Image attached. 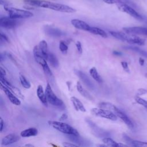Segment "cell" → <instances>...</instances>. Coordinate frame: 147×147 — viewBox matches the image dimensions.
<instances>
[{
    "mask_svg": "<svg viewBox=\"0 0 147 147\" xmlns=\"http://www.w3.org/2000/svg\"><path fill=\"white\" fill-rule=\"evenodd\" d=\"M38 134V130L36 127H29L20 133V135L22 137H29L31 136H36Z\"/></svg>",
    "mask_w": 147,
    "mask_h": 147,
    "instance_id": "23",
    "label": "cell"
},
{
    "mask_svg": "<svg viewBox=\"0 0 147 147\" xmlns=\"http://www.w3.org/2000/svg\"><path fill=\"white\" fill-rule=\"evenodd\" d=\"M102 141L104 144H106L107 146H113V147H120V146H126V145L122 144L121 143H118L112 138L109 137H104L102 139Z\"/></svg>",
    "mask_w": 147,
    "mask_h": 147,
    "instance_id": "25",
    "label": "cell"
},
{
    "mask_svg": "<svg viewBox=\"0 0 147 147\" xmlns=\"http://www.w3.org/2000/svg\"><path fill=\"white\" fill-rule=\"evenodd\" d=\"M90 74L91 76V77L97 82L98 83H101L102 82V79L100 77V76L99 75V74H98L97 69H96L95 67H92L90 69Z\"/></svg>",
    "mask_w": 147,
    "mask_h": 147,
    "instance_id": "29",
    "label": "cell"
},
{
    "mask_svg": "<svg viewBox=\"0 0 147 147\" xmlns=\"http://www.w3.org/2000/svg\"><path fill=\"white\" fill-rule=\"evenodd\" d=\"M19 140L20 137L17 135L15 134H9L2 138L1 144L2 145H9L16 142Z\"/></svg>",
    "mask_w": 147,
    "mask_h": 147,
    "instance_id": "19",
    "label": "cell"
},
{
    "mask_svg": "<svg viewBox=\"0 0 147 147\" xmlns=\"http://www.w3.org/2000/svg\"><path fill=\"white\" fill-rule=\"evenodd\" d=\"M144 60H142V59H140V64H141V65H142V62H144Z\"/></svg>",
    "mask_w": 147,
    "mask_h": 147,
    "instance_id": "45",
    "label": "cell"
},
{
    "mask_svg": "<svg viewBox=\"0 0 147 147\" xmlns=\"http://www.w3.org/2000/svg\"><path fill=\"white\" fill-rule=\"evenodd\" d=\"M51 65L54 68H57L59 65V61L56 56L52 53H49L48 59Z\"/></svg>",
    "mask_w": 147,
    "mask_h": 147,
    "instance_id": "27",
    "label": "cell"
},
{
    "mask_svg": "<svg viewBox=\"0 0 147 147\" xmlns=\"http://www.w3.org/2000/svg\"><path fill=\"white\" fill-rule=\"evenodd\" d=\"M86 121L87 123H88V126L91 127V130H92V132L94 133L93 134L95 136H96L98 137H105V136L109 135L108 132L104 130L102 128H100L99 127H98L95 123H94L91 120L87 119Z\"/></svg>",
    "mask_w": 147,
    "mask_h": 147,
    "instance_id": "11",
    "label": "cell"
},
{
    "mask_svg": "<svg viewBox=\"0 0 147 147\" xmlns=\"http://www.w3.org/2000/svg\"><path fill=\"white\" fill-rule=\"evenodd\" d=\"M89 32L91 33H92L94 34H95V35H98V36H101L104 38H106L107 37V33L103 29H101L97 27L91 26Z\"/></svg>",
    "mask_w": 147,
    "mask_h": 147,
    "instance_id": "26",
    "label": "cell"
},
{
    "mask_svg": "<svg viewBox=\"0 0 147 147\" xmlns=\"http://www.w3.org/2000/svg\"><path fill=\"white\" fill-rule=\"evenodd\" d=\"M3 7L8 13L9 16L12 18H28L33 16V14L28 10L15 8L10 5L4 6Z\"/></svg>",
    "mask_w": 147,
    "mask_h": 147,
    "instance_id": "5",
    "label": "cell"
},
{
    "mask_svg": "<svg viewBox=\"0 0 147 147\" xmlns=\"http://www.w3.org/2000/svg\"><path fill=\"white\" fill-rule=\"evenodd\" d=\"M68 49V48L66 43L64 41H60L59 42V49L61 51V52L63 54L65 55L67 53Z\"/></svg>",
    "mask_w": 147,
    "mask_h": 147,
    "instance_id": "32",
    "label": "cell"
},
{
    "mask_svg": "<svg viewBox=\"0 0 147 147\" xmlns=\"http://www.w3.org/2000/svg\"><path fill=\"white\" fill-rule=\"evenodd\" d=\"M121 65H122V68H123V69H124L125 71L129 72V67H128L127 63L126 61H122V62L121 63Z\"/></svg>",
    "mask_w": 147,
    "mask_h": 147,
    "instance_id": "36",
    "label": "cell"
},
{
    "mask_svg": "<svg viewBox=\"0 0 147 147\" xmlns=\"http://www.w3.org/2000/svg\"><path fill=\"white\" fill-rule=\"evenodd\" d=\"M125 49H129V50H131L133 51H134L141 55H142L143 56L147 58V52L145 51H144L141 49H140L137 47H131V46H129V47H125Z\"/></svg>",
    "mask_w": 147,
    "mask_h": 147,
    "instance_id": "30",
    "label": "cell"
},
{
    "mask_svg": "<svg viewBox=\"0 0 147 147\" xmlns=\"http://www.w3.org/2000/svg\"><path fill=\"white\" fill-rule=\"evenodd\" d=\"M110 33L114 38L123 41H126L129 44H136L138 45H143L145 44L144 39L136 36L133 34H129L115 31H110Z\"/></svg>",
    "mask_w": 147,
    "mask_h": 147,
    "instance_id": "2",
    "label": "cell"
},
{
    "mask_svg": "<svg viewBox=\"0 0 147 147\" xmlns=\"http://www.w3.org/2000/svg\"><path fill=\"white\" fill-rule=\"evenodd\" d=\"M37 95L41 101V102L46 107L48 106V100L46 96L45 92H44L42 86L41 85H38L37 88Z\"/></svg>",
    "mask_w": 147,
    "mask_h": 147,
    "instance_id": "20",
    "label": "cell"
},
{
    "mask_svg": "<svg viewBox=\"0 0 147 147\" xmlns=\"http://www.w3.org/2000/svg\"><path fill=\"white\" fill-rule=\"evenodd\" d=\"M123 138L124 141L129 145L133 146H138V147H147V142H143L141 141L138 140H134L131 139L130 137H129L126 134H122Z\"/></svg>",
    "mask_w": 147,
    "mask_h": 147,
    "instance_id": "17",
    "label": "cell"
},
{
    "mask_svg": "<svg viewBox=\"0 0 147 147\" xmlns=\"http://www.w3.org/2000/svg\"><path fill=\"white\" fill-rule=\"evenodd\" d=\"M118 9L125 13H127V14L130 15V16L133 17L136 20H142L143 17L141 14H140L136 10H135L133 8L129 6L128 5L123 3V2H121L117 4Z\"/></svg>",
    "mask_w": 147,
    "mask_h": 147,
    "instance_id": "9",
    "label": "cell"
},
{
    "mask_svg": "<svg viewBox=\"0 0 147 147\" xmlns=\"http://www.w3.org/2000/svg\"><path fill=\"white\" fill-rule=\"evenodd\" d=\"M146 76H147V75H146Z\"/></svg>",
    "mask_w": 147,
    "mask_h": 147,
    "instance_id": "46",
    "label": "cell"
},
{
    "mask_svg": "<svg viewBox=\"0 0 147 147\" xmlns=\"http://www.w3.org/2000/svg\"><path fill=\"white\" fill-rule=\"evenodd\" d=\"M76 49H77L78 52L80 54H82V52H83V49H82L81 42H80V41H78L76 42Z\"/></svg>",
    "mask_w": 147,
    "mask_h": 147,
    "instance_id": "35",
    "label": "cell"
},
{
    "mask_svg": "<svg viewBox=\"0 0 147 147\" xmlns=\"http://www.w3.org/2000/svg\"><path fill=\"white\" fill-rule=\"evenodd\" d=\"M69 139L74 142L77 144L78 145H84V144H87L83 138L80 137V136H75V135H69Z\"/></svg>",
    "mask_w": 147,
    "mask_h": 147,
    "instance_id": "28",
    "label": "cell"
},
{
    "mask_svg": "<svg viewBox=\"0 0 147 147\" xmlns=\"http://www.w3.org/2000/svg\"><path fill=\"white\" fill-rule=\"evenodd\" d=\"M91 113L95 116L108 119L111 121H116L117 116L111 111L102 108H92Z\"/></svg>",
    "mask_w": 147,
    "mask_h": 147,
    "instance_id": "7",
    "label": "cell"
},
{
    "mask_svg": "<svg viewBox=\"0 0 147 147\" xmlns=\"http://www.w3.org/2000/svg\"><path fill=\"white\" fill-rule=\"evenodd\" d=\"M1 83H2L3 85H5L7 88H9L13 93L15 94L17 96H19L21 99H24V95L21 94L20 90L17 87L12 86L8 81H7L3 76H0Z\"/></svg>",
    "mask_w": 147,
    "mask_h": 147,
    "instance_id": "14",
    "label": "cell"
},
{
    "mask_svg": "<svg viewBox=\"0 0 147 147\" xmlns=\"http://www.w3.org/2000/svg\"><path fill=\"white\" fill-rule=\"evenodd\" d=\"M109 110H112V111L117 116V117L119 118L129 128L133 129L134 127V124L131 119L127 117L126 114H125L123 111L119 110L115 105L110 103Z\"/></svg>",
    "mask_w": 147,
    "mask_h": 147,
    "instance_id": "8",
    "label": "cell"
},
{
    "mask_svg": "<svg viewBox=\"0 0 147 147\" xmlns=\"http://www.w3.org/2000/svg\"><path fill=\"white\" fill-rule=\"evenodd\" d=\"M19 78H20V81L21 82V84L23 86V87H24L26 89H29L30 88V86H31L30 83L28 80H27L26 78L23 75L20 74Z\"/></svg>",
    "mask_w": 147,
    "mask_h": 147,
    "instance_id": "31",
    "label": "cell"
},
{
    "mask_svg": "<svg viewBox=\"0 0 147 147\" xmlns=\"http://www.w3.org/2000/svg\"><path fill=\"white\" fill-rule=\"evenodd\" d=\"M97 146H105V147H106V146H107V145L106 144H105V145L100 144V145H97Z\"/></svg>",
    "mask_w": 147,
    "mask_h": 147,
    "instance_id": "44",
    "label": "cell"
},
{
    "mask_svg": "<svg viewBox=\"0 0 147 147\" xmlns=\"http://www.w3.org/2000/svg\"><path fill=\"white\" fill-rule=\"evenodd\" d=\"M0 71H1V76H5V75H6V71L2 67H0Z\"/></svg>",
    "mask_w": 147,
    "mask_h": 147,
    "instance_id": "41",
    "label": "cell"
},
{
    "mask_svg": "<svg viewBox=\"0 0 147 147\" xmlns=\"http://www.w3.org/2000/svg\"><path fill=\"white\" fill-rule=\"evenodd\" d=\"M18 24L16 19L9 17H1L0 18V25L5 29L14 28Z\"/></svg>",
    "mask_w": 147,
    "mask_h": 147,
    "instance_id": "10",
    "label": "cell"
},
{
    "mask_svg": "<svg viewBox=\"0 0 147 147\" xmlns=\"http://www.w3.org/2000/svg\"><path fill=\"white\" fill-rule=\"evenodd\" d=\"M63 145L64 146H66V147H72V146H78L77 144H72V143H71V142H63Z\"/></svg>",
    "mask_w": 147,
    "mask_h": 147,
    "instance_id": "37",
    "label": "cell"
},
{
    "mask_svg": "<svg viewBox=\"0 0 147 147\" xmlns=\"http://www.w3.org/2000/svg\"><path fill=\"white\" fill-rule=\"evenodd\" d=\"M1 42H2V41L9 42L8 37L5 34H3L2 32L1 33Z\"/></svg>",
    "mask_w": 147,
    "mask_h": 147,
    "instance_id": "38",
    "label": "cell"
},
{
    "mask_svg": "<svg viewBox=\"0 0 147 147\" xmlns=\"http://www.w3.org/2000/svg\"><path fill=\"white\" fill-rule=\"evenodd\" d=\"M45 92L46 94L47 100L50 104L59 107H64L65 105H64L63 100L59 99L55 94L49 83H48L47 84Z\"/></svg>",
    "mask_w": 147,
    "mask_h": 147,
    "instance_id": "6",
    "label": "cell"
},
{
    "mask_svg": "<svg viewBox=\"0 0 147 147\" xmlns=\"http://www.w3.org/2000/svg\"><path fill=\"white\" fill-rule=\"evenodd\" d=\"M24 2L29 5L51 9L55 11L72 13L76 11V10L68 5L58 3L52 2H49L44 0H25Z\"/></svg>",
    "mask_w": 147,
    "mask_h": 147,
    "instance_id": "1",
    "label": "cell"
},
{
    "mask_svg": "<svg viewBox=\"0 0 147 147\" xmlns=\"http://www.w3.org/2000/svg\"><path fill=\"white\" fill-rule=\"evenodd\" d=\"M75 74L81 79V80L86 84L88 88L92 89L94 88V84H93L92 82L90 79V78L85 74L84 72H82L81 71L75 69Z\"/></svg>",
    "mask_w": 147,
    "mask_h": 147,
    "instance_id": "16",
    "label": "cell"
},
{
    "mask_svg": "<svg viewBox=\"0 0 147 147\" xmlns=\"http://www.w3.org/2000/svg\"><path fill=\"white\" fill-rule=\"evenodd\" d=\"M76 89L78 90V91L85 98L90 100H93L94 98L92 96V95L88 92L83 87L82 85L81 84V83L79 82H77L76 83Z\"/></svg>",
    "mask_w": 147,
    "mask_h": 147,
    "instance_id": "22",
    "label": "cell"
},
{
    "mask_svg": "<svg viewBox=\"0 0 147 147\" xmlns=\"http://www.w3.org/2000/svg\"><path fill=\"white\" fill-rule=\"evenodd\" d=\"M38 48L42 55V56H44V57L47 60L48 59V55H49V52H48V44L47 42H46V41L45 40H41L38 44Z\"/></svg>",
    "mask_w": 147,
    "mask_h": 147,
    "instance_id": "24",
    "label": "cell"
},
{
    "mask_svg": "<svg viewBox=\"0 0 147 147\" xmlns=\"http://www.w3.org/2000/svg\"><path fill=\"white\" fill-rule=\"evenodd\" d=\"M25 146H28V147H32V146H34V145H32V144H26V145H25Z\"/></svg>",
    "mask_w": 147,
    "mask_h": 147,
    "instance_id": "43",
    "label": "cell"
},
{
    "mask_svg": "<svg viewBox=\"0 0 147 147\" xmlns=\"http://www.w3.org/2000/svg\"><path fill=\"white\" fill-rule=\"evenodd\" d=\"M123 30L129 34H140L147 36V28L133 26V27H125L123 28Z\"/></svg>",
    "mask_w": 147,
    "mask_h": 147,
    "instance_id": "12",
    "label": "cell"
},
{
    "mask_svg": "<svg viewBox=\"0 0 147 147\" xmlns=\"http://www.w3.org/2000/svg\"><path fill=\"white\" fill-rule=\"evenodd\" d=\"M44 31L45 33H47L49 36L52 37H60L62 36H64L65 34L64 32L61 31L60 29L52 27L50 26H46L44 28Z\"/></svg>",
    "mask_w": 147,
    "mask_h": 147,
    "instance_id": "18",
    "label": "cell"
},
{
    "mask_svg": "<svg viewBox=\"0 0 147 147\" xmlns=\"http://www.w3.org/2000/svg\"><path fill=\"white\" fill-rule=\"evenodd\" d=\"M71 23L75 28L80 30L89 32L91 28V26L87 23L80 20L73 19L71 21Z\"/></svg>",
    "mask_w": 147,
    "mask_h": 147,
    "instance_id": "15",
    "label": "cell"
},
{
    "mask_svg": "<svg viewBox=\"0 0 147 147\" xmlns=\"http://www.w3.org/2000/svg\"><path fill=\"white\" fill-rule=\"evenodd\" d=\"M105 3L108 4H117L121 2H123L122 0H103Z\"/></svg>",
    "mask_w": 147,
    "mask_h": 147,
    "instance_id": "34",
    "label": "cell"
},
{
    "mask_svg": "<svg viewBox=\"0 0 147 147\" xmlns=\"http://www.w3.org/2000/svg\"><path fill=\"white\" fill-rule=\"evenodd\" d=\"M71 101L76 111H80L81 112H86V110L83 105V103L80 101L79 99H78L75 96L71 97Z\"/></svg>",
    "mask_w": 147,
    "mask_h": 147,
    "instance_id": "21",
    "label": "cell"
},
{
    "mask_svg": "<svg viewBox=\"0 0 147 147\" xmlns=\"http://www.w3.org/2000/svg\"><path fill=\"white\" fill-rule=\"evenodd\" d=\"M33 52L34 58L36 61L42 67L43 71H44V73L45 74V75L49 78H52L53 77L52 72L47 63V61H46L47 60L42 56V55L38 48V46L36 45L34 47Z\"/></svg>",
    "mask_w": 147,
    "mask_h": 147,
    "instance_id": "4",
    "label": "cell"
},
{
    "mask_svg": "<svg viewBox=\"0 0 147 147\" xmlns=\"http://www.w3.org/2000/svg\"><path fill=\"white\" fill-rule=\"evenodd\" d=\"M135 100L137 103L142 105L147 110V100H146L139 96L135 97Z\"/></svg>",
    "mask_w": 147,
    "mask_h": 147,
    "instance_id": "33",
    "label": "cell"
},
{
    "mask_svg": "<svg viewBox=\"0 0 147 147\" xmlns=\"http://www.w3.org/2000/svg\"><path fill=\"white\" fill-rule=\"evenodd\" d=\"M0 125H1V127H0V131L2 132L3 129V125H4V122L2 119V118H0Z\"/></svg>",
    "mask_w": 147,
    "mask_h": 147,
    "instance_id": "40",
    "label": "cell"
},
{
    "mask_svg": "<svg viewBox=\"0 0 147 147\" xmlns=\"http://www.w3.org/2000/svg\"><path fill=\"white\" fill-rule=\"evenodd\" d=\"M48 123L50 126L63 133L68 135H79V132L77 131L76 129L66 123L55 121H49L48 122Z\"/></svg>",
    "mask_w": 147,
    "mask_h": 147,
    "instance_id": "3",
    "label": "cell"
},
{
    "mask_svg": "<svg viewBox=\"0 0 147 147\" xmlns=\"http://www.w3.org/2000/svg\"><path fill=\"white\" fill-rule=\"evenodd\" d=\"M1 90H2L4 91V92L7 96L9 100L13 104H14L16 106H20L21 105V101L19 100V99L17 97H16L9 88H7L2 83H1Z\"/></svg>",
    "mask_w": 147,
    "mask_h": 147,
    "instance_id": "13",
    "label": "cell"
},
{
    "mask_svg": "<svg viewBox=\"0 0 147 147\" xmlns=\"http://www.w3.org/2000/svg\"><path fill=\"white\" fill-rule=\"evenodd\" d=\"M67 118H68V115H67V114L64 113V114H63L61 115V117L59 118V119H60V121H62V120H65V119H67Z\"/></svg>",
    "mask_w": 147,
    "mask_h": 147,
    "instance_id": "39",
    "label": "cell"
},
{
    "mask_svg": "<svg viewBox=\"0 0 147 147\" xmlns=\"http://www.w3.org/2000/svg\"><path fill=\"white\" fill-rule=\"evenodd\" d=\"M113 55H114L115 56H121L122 55L121 52H120L119 51H114L113 52Z\"/></svg>",
    "mask_w": 147,
    "mask_h": 147,
    "instance_id": "42",
    "label": "cell"
}]
</instances>
